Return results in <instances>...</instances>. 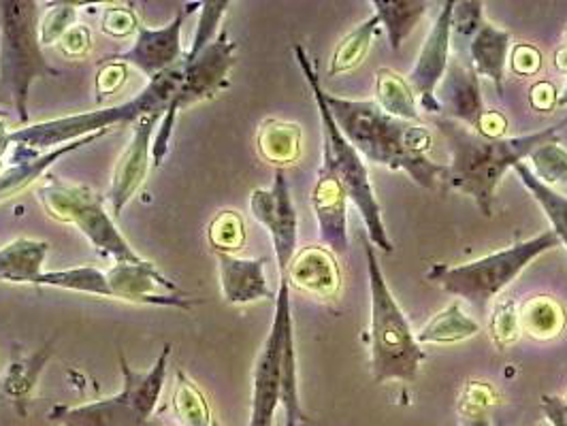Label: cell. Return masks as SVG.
I'll list each match as a JSON object with an SVG mask.
<instances>
[{
    "label": "cell",
    "mask_w": 567,
    "mask_h": 426,
    "mask_svg": "<svg viewBox=\"0 0 567 426\" xmlns=\"http://www.w3.org/2000/svg\"><path fill=\"white\" fill-rule=\"evenodd\" d=\"M324 101L343 137L369 163L405 170L426 190L449 184V167L429 158L433 139L425 126L384 114L373 101H350L327 92Z\"/></svg>",
    "instance_id": "obj_1"
},
{
    "label": "cell",
    "mask_w": 567,
    "mask_h": 426,
    "mask_svg": "<svg viewBox=\"0 0 567 426\" xmlns=\"http://www.w3.org/2000/svg\"><path fill=\"white\" fill-rule=\"evenodd\" d=\"M433 122L453 152L449 184L454 190L476 200L484 218L493 216L495 190L506 170L514 169L525 158H529L539 145L557 142L561 128L567 126V120H564L532 135L486 139L465 124L449 117H435Z\"/></svg>",
    "instance_id": "obj_2"
},
{
    "label": "cell",
    "mask_w": 567,
    "mask_h": 426,
    "mask_svg": "<svg viewBox=\"0 0 567 426\" xmlns=\"http://www.w3.org/2000/svg\"><path fill=\"white\" fill-rule=\"evenodd\" d=\"M184 80V60L175 64L163 75L150 80V84L142 92L120 105H112L105 110H96L90 114L66 115L48 122H39L27 128L13 131L11 143L24 145L34 152L54 149L66 143L80 142L90 135L110 133L112 126L120 124H135L140 117L150 114H165L169 107L177 87Z\"/></svg>",
    "instance_id": "obj_3"
},
{
    "label": "cell",
    "mask_w": 567,
    "mask_h": 426,
    "mask_svg": "<svg viewBox=\"0 0 567 426\" xmlns=\"http://www.w3.org/2000/svg\"><path fill=\"white\" fill-rule=\"evenodd\" d=\"M369 292H371V373L375 384L401 380L414 384L425 352L391 294L373 246L365 241Z\"/></svg>",
    "instance_id": "obj_4"
},
{
    "label": "cell",
    "mask_w": 567,
    "mask_h": 426,
    "mask_svg": "<svg viewBox=\"0 0 567 426\" xmlns=\"http://www.w3.org/2000/svg\"><path fill=\"white\" fill-rule=\"evenodd\" d=\"M295 56L297 62L306 75V82L312 90L313 101L320 114V126H322V160H327L336 175L340 177L341 186L346 190V197L354 202V207L361 214V220L368 228L369 243L373 248H380L382 252L391 254L393 241L389 239V232L382 222V209L380 202L375 199L373 186L369 181L368 167L363 163V156L354 149V145L343 137L340 126L336 124L333 115L327 107L324 101V90L318 80L316 66L312 64L310 56L306 54V50L301 45H295Z\"/></svg>",
    "instance_id": "obj_5"
},
{
    "label": "cell",
    "mask_w": 567,
    "mask_h": 426,
    "mask_svg": "<svg viewBox=\"0 0 567 426\" xmlns=\"http://www.w3.org/2000/svg\"><path fill=\"white\" fill-rule=\"evenodd\" d=\"M37 7L32 0H0V103H9L22 124L29 122L32 82L58 75L41 52Z\"/></svg>",
    "instance_id": "obj_6"
},
{
    "label": "cell",
    "mask_w": 567,
    "mask_h": 426,
    "mask_svg": "<svg viewBox=\"0 0 567 426\" xmlns=\"http://www.w3.org/2000/svg\"><path fill=\"white\" fill-rule=\"evenodd\" d=\"M561 246L555 230H546L538 237L516 243L508 250L484 256L481 260L446 267L433 264L426 271V280L433 284L442 285L449 294L461 297L472 303L476 310L484 312L486 305L506 288L512 284L538 256Z\"/></svg>",
    "instance_id": "obj_7"
},
{
    "label": "cell",
    "mask_w": 567,
    "mask_h": 426,
    "mask_svg": "<svg viewBox=\"0 0 567 426\" xmlns=\"http://www.w3.org/2000/svg\"><path fill=\"white\" fill-rule=\"evenodd\" d=\"M39 199L54 220L80 228L99 254L110 256L115 262L142 260L115 227L114 216L105 209L101 197L90 188L48 177L39 188Z\"/></svg>",
    "instance_id": "obj_8"
},
{
    "label": "cell",
    "mask_w": 567,
    "mask_h": 426,
    "mask_svg": "<svg viewBox=\"0 0 567 426\" xmlns=\"http://www.w3.org/2000/svg\"><path fill=\"white\" fill-rule=\"evenodd\" d=\"M237 43L228 39L223 30L197 56H184V80L177 87L173 101L156 128V142L152 143L154 167H161L169 152L171 133L179 112L197 105L200 101L214 98L228 85V73L237 62Z\"/></svg>",
    "instance_id": "obj_9"
},
{
    "label": "cell",
    "mask_w": 567,
    "mask_h": 426,
    "mask_svg": "<svg viewBox=\"0 0 567 426\" xmlns=\"http://www.w3.org/2000/svg\"><path fill=\"white\" fill-rule=\"evenodd\" d=\"M288 280L280 278V290L276 297V315L262 350L256 359L252 377V412L250 426H274L276 409L280 405V375H282L284 340L292 326Z\"/></svg>",
    "instance_id": "obj_10"
},
{
    "label": "cell",
    "mask_w": 567,
    "mask_h": 426,
    "mask_svg": "<svg viewBox=\"0 0 567 426\" xmlns=\"http://www.w3.org/2000/svg\"><path fill=\"white\" fill-rule=\"evenodd\" d=\"M112 299H122L140 305H158V308H177L190 310L195 305L193 299L184 294V290L169 278H165L152 260L137 262H115L110 271H105Z\"/></svg>",
    "instance_id": "obj_11"
},
{
    "label": "cell",
    "mask_w": 567,
    "mask_h": 426,
    "mask_svg": "<svg viewBox=\"0 0 567 426\" xmlns=\"http://www.w3.org/2000/svg\"><path fill=\"white\" fill-rule=\"evenodd\" d=\"M250 209L256 222L267 228L271 237L280 278H284L292 256L297 254V239H299V218H297V209L290 197L284 169H276L271 188L267 190L258 188L252 193Z\"/></svg>",
    "instance_id": "obj_12"
},
{
    "label": "cell",
    "mask_w": 567,
    "mask_h": 426,
    "mask_svg": "<svg viewBox=\"0 0 567 426\" xmlns=\"http://www.w3.org/2000/svg\"><path fill=\"white\" fill-rule=\"evenodd\" d=\"M454 0L442 4V11L426 37L425 45L419 54L416 66L410 73V85L419 94L423 110L429 114H442V107L435 98L437 85L444 80L451 62V41H453Z\"/></svg>",
    "instance_id": "obj_13"
},
{
    "label": "cell",
    "mask_w": 567,
    "mask_h": 426,
    "mask_svg": "<svg viewBox=\"0 0 567 426\" xmlns=\"http://www.w3.org/2000/svg\"><path fill=\"white\" fill-rule=\"evenodd\" d=\"M188 13H190V9H179L175 13L173 22L163 29L140 27L135 43L128 50H124L122 54L114 56L115 60L124 62L126 66H135L150 80L163 75L165 71L179 64L186 56V52L182 48V27H184V20Z\"/></svg>",
    "instance_id": "obj_14"
},
{
    "label": "cell",
    "mask_w": 567,
    "mask_h": 426,
    "mask_svg": "<svg viewBox=\"0 0 567 426\" xmlns=\"http://www.w3.org/2000/svg\"><path fill=\"white\" fill-rule=\"evenodd\" d=\"M163 115L165 114H150L140 117L133 128V139L115 163L112 186L107 193V200H110L114 218H120L122 209L137 195V190L142 188L143 181L147 177L150 160H152V135H154L158 122L163 120Z\"/></svg>",
    "instance_id": "obj_15"
},
{
    "label": "cell",
    "mask_w": 567,
    "mask_h": 426,
    "mask_svg": "<svg viewBox=\"0 0 567 426\" xmlns=\"http://www.w3.org/2000/svg\"><path fill=\"white\" fill-rule=\"evenodd\" d=\"M346 190L333 167L322 160L313 184L312 207L318 220L320 241L333 254L346 258L350 252L348 241V214H346Z\"/></svg>",
    "instance_id": "obj_16"
},
{
    "label": "cell",
    "mask_w": 567,
    "mask_h": 426,
    "mask_svg": "<svg viewBox=\"0 0 567 426\" xmlns=\"http://www.w3.org/2000/svg\"><path fill=\"white\" fill-rule=\"evenodd\" d=\"M440 92L435 98L442 107V114L458 124H465L472 131H478L484 115L481 77L470 60L451 58L449 71L440 82Z\"/></svg>",
    "instance_id": "obj_17"
},
{
    "label": "cell",
    "mask_w": 567,
    "mask_h": 426,
    "mask_svg": "<svg viewBox=\"0 0 567 426\" xmlns=\"http://www.w3.org/2000/svg\"><path fill=\"white\" fill-rule=\"evenodd\" d=\"M103 135H107V133L90 135V137H84L80 142L60 145V147H54V149H50L45 154L34 152V149L24 147V145H16V149L11 154V165L4 170H0V202L20 195L22 190H27L41 175H45L50 167L58 163L62 156L84 147L87 143L101 139Z\"/></svg>",
    "instance_id": "obj_18"
},
{
    "label": "cell",
    "mask_w": 567,
    "mask_h": 426,
    "mask_svg": "<svg viewBox=\"0 0 567 426\" xmlns=\"http://www.w3.org/2000/svg\"><path fill=\"white\" fill-rule=\"evenodd\" d=\"M267 258H239L218 254L220 288L230 305H248L260 299H276L265 278Z\"/></svg>",
    "instance_id": "obj_19"
},
{
    "label": "cell",
    "mask_w": 567,
    "mask_h": 426,
    "mask_svg": "<svg viewBox=\"0 0 567 426\" xmlns=\"http://www.w3.org/2000/svg\"><path fill=\"white\" fill-rule=\"evenodd\" d=\"M288 284L297 285L316 297H336L341 284L340 267L336 254L320 246H308L292 256L286 276Z\"/></svg>",
    "instance_id": "obj_20"
},
{
    "label": "cell",
    "mask_w": 567,
    "mask_h": 426,
    "mask_svg": "<svg viewBox=\"0 0 567 426\" xmlns=\"http://www.w3.org/2000/svg\"><path fill=\"white\" fill-rule=\"evenodd\" d=\"M171 345L167 343L163 347V354L158 356L156 365L147 373H137L131 370L126 359L120 356V365H122V375H124V391L128 395V405L131 412L135 414V418L140 420V425L145 423L152 412L158 405V398L165 386V377H167V363H169Z\"/></svg>",
    "instance_id": "obj_21"
},
{
    "label": "cell",
    "mask_w": 567,
    "mask_h": 426,
    "mask_svg": "<svg viewBox=\"0 0 567 426\" xmlns=\"http://www.w3.org/2000/svg\"><path fill=\"white\" fill-rule=\"evenodd\" d=\"M511 32L495 29L493 24L484 22L474 39L470 41V62L476 69L478 75L488 77L497 94H504V71H506V60H508V50H511Z\"/></svg>",
    "instance_id": "obj_22"
},
{
    "label": "cell",
    "mask_w": 567,
    "mask_h": 426,
    "mask_svg": "<svg viewBox=\"0 0 567 426\" xmlns=\"http://www.w3.org/2000/svg\"><path fill=\"white\" fill-rule=\"evenodd\" d=\"M50 254V243L20 237L0 248V282L37 284L43 276V262Z\"/></svg>",
    "instance_id": "obj_23"
},
{
    "label": "cell",
    "mask_w": 567,
    "mask_h": 426,
    "mask_svg": "<svg viewBox=\"0 0 567 426\" xmlns=\"http://www.w3.org/2000/svg\"><path fill=\"white\" fill-rule=\"evenodd\" d=\"M301 126L284 120H265L256 135L260 158L282 169L301 156Z\"/></svg>",
    "instance_id": "obj_24"
},
{
    "label": "cell",
    "mask_w": 567,
    "mask_h": 426,
    "mask_svg": "<svg viewBox=\"0 0 567 426\" xmlns=\"http://www.w3.org/2000/svg\"><path fill=\"white\" fill-rule=\"evenodd\" d=\"M371 7L375 9V18L380 27H384L389 34L391 50L399 52L403 41L416 29L421 18L429 9L425 0H371Z\"/></svg>",
    "instance_id": "obj_25"
},
{
    "label": "cell",
    "mask_w": 567,
    "mask_h": 426,
    "mask_svg": "<svg viewBox=\"0 0 567 426\" xmlns=\"http://www.w3.org/2000/svg\"><path fill=\"white\" fill-rule=\"evenodd\" d=\"M375 98H378V107L384 114L405 120V122L421 120V115L416 112L414 90L391 69H380L375 73Z\"/></svg>",
    "instance_id": "obj_26"
},
{
    "label": "cell",
    "mask_w": 567,
    "mask_h": 426,
    "mask_svg": "<svg viewBox=\"0 0 567 426\" xmlns=\"http://www.w3.org/2000/svg\"><path fill=\"white\" fill-rule=\"evenodd\" d=\"M481 333V324L461 310L458 303L449 305L446 310L431 318L425 326L419 331V343H456L470 340Z\"/></svg>",
    "instance_id": "obj_27"
},
{
    "label": "cell",
    "mask_w": 567,
    "mask_h": 426,
    "mask_svg": "<svg viewBox=\"0 0 567 426\" xmlns=\"http://www.w3.org/2000/svg\"><path fill=\"white\" fill-rule=\"evenodd\" d=\"M518 318L520 331L538 340L557 337L566 329V312L553 297H534L525 301Z\"/></svg>",
    "instance_id": "obj_28"
},
{
    "label": "cell",
    "mask_w": 567,
    "mask_h": 426,
    "mask_svg": "<svg viewBox=\"0 0 567 426\" xmlns=\"http://www.w3.org/2000/svg\"><path fill=\"white\" fill-rule=\"evenodd\" d=\"M37 285H50L58 290H71L80 294L112 299L107 276L96 267H71L60 271H43V276L37 280Z\"/></svg>",
    "instance_id": "obj_29"
},
{
    "label": "cell",
    "mask_w": 567,
    "mask_h": 426,
    "mask_svg": "<svg viewBox=\"0 0 567 426\" xmlns=\"http://www.w3.org/2000/svg\"><path fill=\"white\" fill-rule=\"evenodd\" d=\"M280 405L286 412V426H301L308 416L299 401V375H297V352H295V326L288 329L284 340L282 375H280Z\"/></svg>",
    "instance_id": "obj_30"
},
{
    "label": "cell",
    "mask_w": 567,
    "mask_h": 426,
    "mask_svg": "<svg viewBox=\"0 0 567 426\" xmlns=\"http://www.w3.org/2000/svg\"><path fill=\"white\" fill-rule=\"evenodd\" d=\"M514 170H516L518 179L523 181V186L532 193V197L538 200L539 207L544 209L546 218L553 225L555 235L559 237V241L567 248V197H564L557 190H553L550 186H544L525 163L516 165Z\"/></svg>",
    "instance_id": "obj_31"
},
{
    "label": "cell",
    "mask_w": 567,
    "mask_h": 426,
    "mask_svg": "<svg viewBox=\"0 0 567 426\" xmlns=\"http://www.w3.org/2000/svg\"><path fill=\"white\" fill-rule=\"evenodd\" d=\"M378 30H380V22L375 15H371L363 24H359L357 29L352 30L348 37H343L331 58L329 75L336 77V75L357 69L368 56L371 41L378 34Z\"/></svg>",
    "instance_id": "obj_32"
},
{
    "label": "cell",
    "mask_w": 567,
    "mask_h": 426,
    "mask_svg": "<svg viewBox=\"0 0 567 426\" xmlns=\"http://www.w3.org/2000/svg\"><path fill=\"white\" fill-rule=\"evenodd\" d=\"M171 403L179 426H212L214 423L207 398L184 371H177V382Z\"/></svg>",
    "instance_id": "obj_33"
},
{
    "label": "cell",
    "mask_w": 567,
    "mask_h": 426,
    "mask_svg": "<svg viewBox=\"0 0 567 426\" xmlns=\"http://www.w3.org/2000/svg\"><path fill=\"white\" fill-rule=\"evenodd\" d=\"M207 241L216 254L239 252L246 243V222L241 214L233 209L218 211L207 227Z\"/></svg>",
    "instance_id": "obj_34"
},
{
    "label": "cell",
    "mask_w": 567,
    "mask_h": 426,
    "mask_svg": "<svg viewBox=\"0 0 567 426\" xmlns=\"http://www.w3.org/2000/svg\"><path fill=\"white\" fill-rule=\"evenodd\" d=\"M495 405V393L486 382H470L458 398L461 426H491V407Z\"/></svg>",
    "instance_id": "obj_35"
},
{
    "label": "cell",
    "mask_w": 567,
    "mask_h": 426,
    "mask_svg": "<svg viewBox=\"0 0 567 426\" xmlns=\"http://www.w3.org/2000/svg\"><path fill=\"white\" fill-rule=\"evenodd\" d=\"M534 169L532 173L538 177L544 186H555L567 179V152L559 142H548L539 145L538 149L529 156Z\"/></svg>",
    "instance_id": "obj_36"
},
{
    "label": "cell",
    "mask_w": 567,
    "mask_h": 426,
    "mask_svg": "<svg viewBox=\"0 0 567 426\" xmlns=\"http://www.w3.org/2000/svg\"><path fill=\"white\" fill-rule=\"evenodd\" d=\"M48 356H52V350L48 352V347H43L41 354L27 359V361H20V363H13L2 382L4 393L16 401L29 397L30 391L34 388V382L39 377V371L43 370L41 365L48 361Z\"/></svg>",
    "instance_id": "obj_37"
},
{
    "label": "cell",
    "mask_w": 567,
    "mask_h": 426,
    "mask_svg": "<svg viewBox=\"0 0 567 426\" xmlns=\"http://www.w3.org/2000/svg\"><path fill=\"white\" fill-rule=\"evenodd\" d=\"M488 331L497 347H506L520 335V318L514 299H502L488 320Z\"/></svg>",
    "instance_id": "obj_38"
},
{
    "label": "cell",
    "mask_w": 567,
    "mask_h": 426,
    "mask_svg": "<svg viewBox=\"0 0 567 426\" xmlns=\"http://www.w3.org/2000/svg\"><path fill=\"white\" fill-rule=\"evenodd\" d=\"M484 4L481 0H463L454 2L453 11V34L456 41L474 39V34L484 24Z\"/></svg>",
    "instance_id": "obj_39"
},
{
    "label": "cell",
    "mask_w": 567,
    "mask_h": 426,
    "mask_svg": "<svg viewBox=\"0 0 567 426\" xmlns=\"http://www.w3.org/2000/svg\"><path fill=\"white\" fill-rule=\"evenodd\" d=\"M75 15L78 9L75 4H56V9H52L43 22H39V39L41 45H52L62 39V34L75 24Z\"/></svg>",
    "instance_id": "obj_40"
},
{
    "label": "cell",
    "mask_w": 567,
    "mask_h": 426,
    "mask_svg": "<svg viewBox=\"0 0 567 426\" xmlns=\"http://www.w3.org/2000/svg\"><path fill=\"white\" fill-rule=\"evenodd\" d=\"M140 27H142V22H140L137 13L126 4H114V7H107L103 11L101 29L114 39H124V37L137 34Z\"/></svg>",
    "instance_id": "obj_41"
},
{
    "label": "cell",
    "mask_w": 567,
    "mask_h": 426,
    "mask_svg": "<svg viewBox=\"0 0 567 426\" xmlns=\"http://www.w3.org/2000/svg\"><path fill=\"white\" fill-rule=\"evenodd\" d=\"M128 69L124 62L120 60H107L101 64V69L96 71V80H94V90H96V101H105L110 96H114L115 92L122 90V85L128 80Z\"/></svg>",
    "instance_id": "obj_42"
},
{
    "label": "cell",
    "mask_w": 567,
    "mask_h": 426,
    "mask_svg": "<svg viewBox=\"0 0 567 426\" xmlns=\"http://www.w3.org/2000/svg\"><path fill=\"white\" fill-rule=\"evenodd\" d=\"M58 48L64 56L71 58V60L85 58L92 50V32L85 24H73L62 34V39L58 41Z\"/></svg>",
    "instance_id": "obj_43"
},
{
    "label": "cell",
    "mask_w": 567,
    "mask_h": 426,
    "mask_svg": "<svg viewBox=\"0 0 567 426\" xmlns=\"http://www.w3.org/2000/svg\"><path fill=\"white\" fill-rule=\"evenodd\" d=\"M542 66V54L538 52V48L529 45V43H518L514 50H512V71L516 75H536Z\"/></svg>",
    "instance_id": "obj_44"
},
{
    "label": "cell",
    "mask_w": 567,
    "mask_h": 426,
    "mask_svg": "<svg viewBox=\"0 0 567 426\" xmlns=\"http://www.w3.org/2000/svg\"><path fill=\"white\" fill-rule=\"evenodd\" d=\"M542 412L553 426H567V398L557 395L542 397Z\"/></svg>",
    "instance_id": "obj_45"
},
{
    "label": "cell",
    "mask_w": 567,
    "mask_h": 426,
    "mask_svg": "<svg viewBox=\"0 0 567 426\" xmlns=\"http://www.w3.org/2000/svg\"><path fill=\"white\" fill-rule=\"evenodd\" d=\"M557 98H559V94H557L555 85L548 84V82H538V84L532 87L529 103L538 112H550L553 107H557Z\"/></svg>",
    "instance_id": "obj_46"
},
{
    "label": "cell",
    "mask_w": 567,
    "mask_h": 426,
    "mask_svg": "<svg viewBox=\"0 0 567 426\" xmlns=\"http://www.w3.org/2000/svg\"><path fill=\"white\" fill-rule=\"evenodd\" d=\"M506 128H508V122H506L504 115L499 112H484L481 126H478L476 133L483 135L486 139H502Z\"/></svg>",
    "instance_id": "obj_47"
},
{
    "label": "cell",
    "mask_w": 567,
    "mask_h": 426,
    "mask_svg": "<svg viewBox=\"0 0 567 426\" xmlns=\"http://www.w3.org/2000/svg\"><path fill=\"white\" fill-rule=\"evenodd\" d=\"M11 133L7 131V126L0 122V158L7 154V149H9V145H11Z\"/></svg>",
    "instance_id": "obj_48"
},
{
    "label": "cell",
    "mask_w": 567,
    "mask_h": 426,
    "mask_svg": "<svg viewBox=\"0 0 567 426\" xmlns=\"http://www.w3.org/2000/svg\"><path fill=\"white\" fill-rule=\"evenodd\" d=\"M555 64H557V69H559L561 73H567V45L557 50V54H555Z\"/></svg>",
    "instance_id": "obj_49"
},
{
    "label": "cell",
    "mask_w": 567,
    "mask_h": 426,
    "mask_svg": "<svg viewBox=\"0 0 567 426\" xmlns=\"http://www.w3.org/2000/svg\"><path fill=\"white\" fill-rule=\"evenodd\" d=\"M557 107H567V84L564 92L559 94V98H557Z\"/></svg>",
    "instance_id": "obj_50"
},
{
    "label": "cell",
    "mask_w": 567,
    "mask_h": 426,
    "mask_svg": "<svg viewBox=\"0 0 567 426\" xmlns=\"http://www.w3.org/2000/svg\"><path fill=\"white\" fill-rule=\"evenodd\" d=\"M7 115H9L7 112H2V110H0V117H7Z\"/></svg>",
    "instance_id": "obj_51"
},
{
    "label": "cell",
    "mask_w": 567,
    "mask_h": 426,
    "mask_svg": "<svg viewBox=\"0 0 567 426\" xmlns=\"http://www.w3.org/2000/svg\"><path fill=\"white\" fill-rule=\"evenodd\" d=\"M212 426H223V425H220V423H216V420H214V423H212Z\"/></svg>",
    "instance_id": "obj_52"
}]
</instances>
